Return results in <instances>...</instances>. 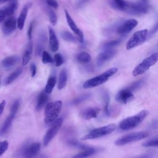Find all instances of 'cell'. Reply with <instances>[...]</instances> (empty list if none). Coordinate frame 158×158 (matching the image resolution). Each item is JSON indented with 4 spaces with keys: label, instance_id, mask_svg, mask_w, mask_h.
Returning <instances> with one entry per match:
<instances>
[{
    "label": "cell",
    "instance_id": "obj_1",
    "mask_svg": "<svg viewBox=\"0 0 158 158\" xmlns=\"http://www.w3.org/2000/svg\"><path fill=\"white\" fill-rule=\"evenodd\" d=\"M62 107L61 101H56L48 102L44 109V122L46 123H51L56 120L59 115Z\"/></svg>",
    "mask_w": 158,
    "mask_h": 158
},
{
    "label": "cell",
    "instance_id": "obj_2",
    "mask_svg": "<svg viewBox=\"0 0 158 158\" xmlns=\"http://www.w3.org/2000/svg\"><path fill=\"white\" fill-rule=\"evenodd\" d=\"M149 112L143 110L133 116L127 117L122 120L119 124V127L123 130L132 129L142 122L148 115Z\"/></svg>",
    "mask_w": 158,
    "mask_h": 158
},
{
    "label": "cell",
    "instance_id": "obj_3",
    "mask_svg": "<svg viewBox=\"0 0 158 158\" xmlns=\"http://www.w3.org/2000/svg\"><path fill=\"white\" fill-rule=\"evenodd\" d=\"M117 68L112 67L107 70L105 71L104 73H101L99 75L94 77L86 81L83 84V88L85 89L91 88L93 87L98 86L105 82H106L109 78L112 77L117 72Z\"/></svg>",
    "mask_w": 158,
    "mask_h": 158
},
{
    "label": "cell",
    "instance_id": "obj_4",
    "mask_svg": "<svg viewBox=\"0 0 158 158\" xmlns=\"http://www.w3.org/2000/svg\"><path fill=\"white\" fill-rule=\"evenodd\" d=\"M158 61V52H156L149 57L145 58L141 62L137 65L132 72V74L134 77L144 73L148 71L149 68L154 65Z\"/></svg>",
    "mask_w": 158,
    "mask_h": 158
},
{
    "label": "cell",
    "instance_id": "obj_5",
    "mask_svg": "<svg viewBox=\"0 0 158 158\" xmlns=\"http://www.w3.org/2000/svg\"><path fill=\"white\" fill-rule=\"evenodd\" d=\"M115 128H116V125L114 123H111L106 126L96 128L91 130L88 134L83 136L81 138V139L82 141H85L88 139H93L96 138H99L111 133L115 130Z\"/></svg>",
    "mask_w": 158,
    "mask_h": 158
},
{
    "label": "cell",
    "instance_id": "obj_6",
    "mask_svg": "<svg viewBox=\"0 0 158 158\" xmlns=\"http://www.w3.org/2000/svg\"><path fill=\"white\" fill-rule=\"evenodd\" d=\"M149 10L148 0H139L136 2H128L125 12L131 15H143Z\"/></svg>",
    "mask_w": 158,
    "mask_h": 158
},
{
    "label": "cell",
    "instance_id": "obj_7",
    "mask_svg": "<svg viewBox=\"0 0 158 158\" xmlns=\"http://www.w3.org/2000/svg\"><path fill=\"white\" fill-rule=\"evenodd\" d=\"M148 35V30L144 29L136 31L126 43V48L128 50L138 46L144 42Z\"/></svg>",
    "mask_w": 158,
    "mask_h": 158
},
{
    "label": "cell",
    "instance_id": "obj_8",
    "mask_svg": "<svg viewBox=\"0 0 158 158\" xmlns=\"http://www.w3.org/2000/svg\"><path fill=\"white\" fill-rule=\"evenodd\" d=\"M148 136V133L146 131H138L123 135L118 138L115 141V144L122 146L126 144L143 139Z\"/></svg>",
    "mask_w": 158,
    "mask_h": 158
},
{
    "label": "cell",
    "instance_id": "obj_9",
    "mask_svg": "<svg viewBox=\"0 0 158 158\" xmlns=\"http://www.w3.org/2000/svg\"><path fill=\"white\" fill-rule=\"evenodd\" d=\"M62 122L63 120L61 118L56 120L52 127L48 130L43 138V145L44 146H46L56 136L62 125Z\"/></svg>",
    "mask_w": 158,
    "mask_h": 158
},
{
    "label": "cell",
    "instance_id": "obj_10",
    "mask_svg": "<svg viewBox=\"0 0 158 158\" xmlns=\"http://www.w3.org/2000/svg\"><path fill=\"white\" fill-rule=\"evenodd\" d=\"M40 148V143L38 142H35L23 148L20 151V153L22 156L25 157H35L39 153Z\"/></svg>",
    "mask_w": 158,
    "mask_h": 158
},
{
    "label": "cell",
    "instance_id": "obj_11",
    "mask_svg": "<svg viewBox=\"0 0 158 158\" xmlns=\"http://www.w3.org/2000/svg\"><path fill=\"white\" fill-rule=\"evenodd\" d=\"M65 18H66L67 24L69 26L70 28L77 35L78 41L80 43H83L84 40V35H83V31L77 27L75 22L73 20V19L71 17V16L70 15V14H69L67 10H65Z\"/></svg>",
    "mask_w": 158,
    "mask_h": 158
},
{
    "label": "cell",
    "instance_id": "obj_12",
    "mask_svg": "<svg viewBox=\"0 0 158 158\" xmlns=\"http://www.w3.org/2000/svg\"><path fill=\"white\" fill-rule=\"evenodd\" d=\"M138 21L135 19H129L122 23L117 29V33L120 35H127L136 25Z\"/></svg>",
    "mask_w": 158,
    "mask_h": 158
},
{
    "label": "cell",
    "instance_id": "obj_13",
    "mask_svg": "<svg viewBox=\"0 0 158 158\" xmlns=\"http://www.w3.org/2000/svg\"><path fill=\"white\" fill-rule=\"evenodd\" d=\"M117 53V50L114 49H104L99 53L96 59V64L98 67L102 66L106 62L112 59Z\"/></svg>",
    "mask_w": 158,
    "mask_h": 158
},
{
    "label": "cell",
    "instance_id": "obj_14",
    "mask_svg": "<svg viewBox=\"0 0 158 158\" xmlns=\"http://www.w3.org/2000/svg\"><path fill=\"white\" fill-rule=\"evenodd\" d=\"M17 24V22L16 19L14 17H8L7 20H6L2 27V30L4 35H9L11 34L16 28Z\"/></svg>",
    "mask_w": 158,
    "mask_h": 158
},
{
    "label": "cell",
    "instance_id": "obj_15",
    "mask_svg": "<svg viewBox=\"0 0 158 158\" xmlns=\"http://www.w3.org/2000/svg\"><path fill=\"white\" fill-rule=\"evenodd\" d=\"M133 98L132 91L129 90L127 88L119 91L115 96V99L117 102L127 104Z\"/></svg>",
    "mask_w": 158,
    "mask_h": 158
},
{
    "label": "cell",
    "instance_id": "obj_16",
    "mask_svg": "<svg viewBox=\"0 0 158 158\" xmlns=\"http://www.w3.org/2000/svg\"><path fill=\"white\" fill-rule=\"evenodd\" d=\"M31 4L30 2H28L27 4H25L24 5V6L23 7L20 14L17 19V27L19 30H22L24 25H25V20L28 14V9H30V7H31Z\"/></svg>",
    "mask_w": 158,
    "mask_h": 158
},
{
    "label": "cell",
    "instance_id": "obj_17",
    "mask_svg": "<svg viewBox=\"0 0 158 158\" xmlns=\"http://www.w3.org/2000/svg\"><path fill=\"white\" fill-rule=\"evenodd\" d=\"M100 112L98 107H88L82 110L81 112V117L85 120H89L96 118Z\"/></svg>",
    "mask_w": 158,
    "mask_h": 158
},
{
    "label": "cell",
    "instance_id": "obj_18",
    "mask_svg": "<svg viewBox=\"0 0 158 158\" xmlns=\"http://www.w3.org/2000/svg\"><path fill=\"white\" fill-rule=\"evenodd\" d=\"M48 32L50 48L53 52L57 51L59 49V41L56 37L55 32L51 27H48Z\"/></svg>",
    "mask_w": 158,
    "mask_h": 158
},
{
    "label": "cell",
    "instance_id": "obj_19",
    "mask_svg": "<svg viewBox=\"0 0 158 158\" xmlns=\"http://www.w3.org/2000/svg\"><path fill=\"white\" fill-rule=\"evenodd\" d=\"M128 2L125 0H108V3L112 9L122 12H125Z\"/></svg>",
    "mask_w": 158,
    "mask_h": 158
},
{
    "label": "cell",
    "instance_id": "obj_20",
    "mask_svg": "<svg viewBox=\"0 0 158 158\" xmlns=\"http://www.w3.org/2000/svg\"><path fill=\"white\" fill-rule=\"evenodd\" d=\"M14 114H12L11 113H10L9 115L6 118V120H4V123H2L1 127L0 128V135H4L10 128L12 122L15 117Z\"/></svg>",
    "mask_w": 158,
    "mask_h": 158
},
{
    "label": "cell",
    "instance_id": "obj_21",
    "mask_svg": "<svg viewBox=\"0 0 158 158\" xmlns=\"http://www.w3.org/2000/svg\"><path fill=\"white\" fill-rule=\"evenodd\" d=\"M19 60V57L17 56H10L5 57L2 61V66L5 68H10L14 66Z\"/></svg>",
    "mask_w": 158,
    "mask_h": 158
},
{
    "label": "cell",
    "instance_id": "obj_22",
    "mask_svg": "<svg viewBox=\"0 0 158 158\" xmlns=\"http://www.w3.org/2000/svg\"><path fill=\"white\" fill-rule=\"evenodd\" d=\"M99 151L98 149L93 148V147H90L88 146L86 149H83L82 152L78 153V154H76L75 156H73V157H86L91 156L94 154H96L98 151Z\"/></svg>",
    "mask_w": 158,
    "mask_h": 158
},
{
    "label": "cell",
    "instance_id": "obj_23",
    "mask_svg": "<svg viewBox=\"0 0 158 158\" xmlns=\"http://www.w3.org/2000/svg\"><path fill=\"white\" fill-rule=\"evenodd\" d=\"M67 80V72L65 69H63L60 72L59 76L58 83H57V88L59 89H62L65 86Z\"/></svg>",
    "mask_w": 158,
    "mask_h": 158
},
{
    "label": "cell",
    "instance_id": "obj_24",
    "mask_svg": "<svg viewBox=\"0 0 158 158\" xmlns=\"http://www.w3.org/2000/svg\"><path fill=\"white\" fill-rule=\"evenodd\" d=\"M18 7V3L15 1H13L9 4L7 6L3 8L7 17H12Z\"/></svg>",
    "mask_w": 158,
    "mask_h": 158
},
{
    "label": "cell",
    "instance_id": "obj_25",
    "mask_svg": "<svg viewBox=\"0 0 158 158\" xmlns=\"http://www.w3.org/2000/svg\"><path fill=\"white\" fill-rule=\"evenodd\" d=\"M101 96H102V98L104 101V112H105L106 115H109L110 114V109L109 107V101H110L109 94L106 90H102L101 92Z\"/></svg>",
    "mask_w": 158,
    "mask_h": 158
},
{
    "label": "cell",
    "instance_id": "obj_26",
    "mask_svg": "<svg viewBox=\"0 0 158 158\" xmlns=\"http://www.w3.org/2000/svg\"><path fill=\"white\" fill-rule=\"evenodd\" d=\"M48 93H46L45 91H42L40 93L38 97V100H37V103H36V110H40L46 104V102L48 101Z\"/></svg>",
    "mask_w": 158,
    "mask_h": 158
},
{
    "label": "cell",
    "instance_id": "obj_27",
    "mask_svg": "<svg viewBox=\"0 0 158 158\" xmlns=\"http://www.w3.org/2000/svg\"><path fill=\"white\" fill-rule=\"evenodd\" d=\"M46 34L42 32L40 35L39 42L38 43V45L36 46V54L38 56H40L41 54H43L42 52H43V50L44 48V44L46 42Z\"/></svg>",
    "mask_w": 158,
    "mask_h": 158
},
{
    "label": "cell",
    "instance_id": "obj_28",
    "mask_svg": "<svg viewBox=\"0 0 158 158\" xmlns=\"http://www.w3.org/2000/svg\"><path fill=\"white\" fill-rule=\"evenodd\" d=\"M32 52V43L30 42L28 43L27 49L24 52L23 58H22V65H27L31 59V54Z\"/></svg>",
    "mask_w": 158,
    "mask_h": 158
},
{
    "label": "cell",
    "instance_id": "obj_29",
    "mask_svg": "<svg viewBox=\"0 0 158 158\" xmlns=\"http://www.w3.org/2000/svg\"><path fill=\"white\" fill-rule=\"evenodd\" d=\"M77 59L80 64H87L91 59V56L86 52H81L78 53L77 56Z\"/></svg>",
    "mask_w": 158,
    "mask_h": 158
},
{
    "label": "cell",
    "instance_id": "obj_30",
    "mask_svg": "<svg viewBox=\"0 0 158 158\" xmlns=\"http://www.w3.org/2000/svg\"><path fill=\"white\" fill-rule=\"evenodd\" d=\"M56 83V78L55 76H51L49 78L47 83L46 85L45 88H44V91L48 93L49 94L52 92L54 87L55 86Z\"/></svg>",
    "mask_w": 158,
    "mask_h": 158
},
{
    "label": "cell",
    "instance_id": "obj_31",
    "mask_svg": "<svg viewBox=\"0 0 158 158\" xmlns=\"http://www.w3.org/2000/svg\"><path fill=\"white\" fill-rule=\"evenodd\" d=\"M22 68L19 67L17 69H16L15 70H14L12 73H11L8 77L7 78L6 80V84L8 85L11 83L12 82H13L22 72Z\"/></svg>",
    "mask_w": 158,
    "mask_h": 158
},
{
    "label": "cell",
    "instance_id": "obj_32",
    "mask_svg": "<svg viewBox=\"0 0 158 158\" xmlns=\"http://www.w3.org/2000/svg\"><path fill=\"white\" fill-rule=\"evenodd\" d=\"M61 36L63 40L69 42L75 43L78 40L77 38L70 32L67 31H64L61 33Z\"/></svg>",
    "mask_w": 158,
    "mask_h": 158
},
{
    "label": "cell",
    "instance_id": "obj_33",
    "mask_svg": "<svg viewBox=\"0 0 158 158\" xmlns=\"http://www.w3.org/2000/svg\"><path fill=\"white\" fill-rule=\"evenodd\" d=\"M122 41V38L119 39H116L114 40H111L106 42L105 43L103 44L102 45V48L104 49H112L114 47L118 45Z\"/></svg>",
    "mask_w": 158,
    "mask_h": 158
},
{
    "label": "cell",
    "instance_id": "obj_34",
    "mask_svg": "<svg viewBox=\"0 0 158 158\" xmlns=\"http://www.w3.org/2000/svg\"><path fill=\"white\" fill-rule=\"evenodd\" d=\"M91 97V94L89 93H85V94H83L80 96H79L78 97L76 98L75 99H74L72 101V104H74V105H77V104H79L81 102H83V101L88 99L89 98Z\"/></svg>",
    "mask_w": 158,
    "mask_h": 158
},
{
    "label": "cell",
    "instance_id": "obj_35",
    "mask_svg": "<svg viewBox=\"0 0 158 158\" xmlns=\"http://www.w3.org/2000/svg\"><path fill=\"white\" fill-rule=\"evenodd\" d=\"M144 81H145L144 79L139 80H138L136 81H135L132 84H131L129 86L127 87V88L129 90L131 91H135V90L140 88L143 85V84L144 83Z\"/></svg>",
    "mask_w": 158,
    "mask_h": 158
},
{
    "label": "cell",
    "instance_id": "obj_36",
    "mask_svg": "<svg viewBox=\"0 0 158 158\" xmlns=\"http://www.w3.org/2000/svg\"><path fill=\"white\" fill-rule=\"evenodd\" d=\"M47 12L48 14L50 23L52 24V25L55 26L56 25L57 21V15H56V13L52 9H48Z\"/></svg>",
    "mask_w": 158,
    "mask_h": 158
},
{
    "label": "cell",
    "instance_id": "obj_37",
    "mask_svg": "<svg viewBox=\"0 0 158 158\" xmlns=\"http://www.w3.org/2000/svg\"><path fill=\"white\" fill-rule=\"evenodd\" d=\"M144 147H158V136L153 138L144 142L143 144Z\"/></svg>",
    "mask_w": 158,
    "mask_h": 158
},
{
    "label": "cell",
    "instance_id": "obj_38",
    "mask_svg": "<svg viewBox=\"0 0 158 158\" xmlns=\"http://www.w3.org/2000/svg\"><path fill=\"white\" fill-rule=\"evenodd\" d=\"M42 62L44 64L52 63L53 62V59L51 55L47 52L44 51L42 54Z\"/></svg>",
    "mask_w": 158,
    "mask_h": 158
},
{
    "label": "cell",
    "instance_id": "obj_39",
    "mask_svg": "<svg viewBox=\"0 0 158 158\" xmlns=\"http://www.w3.org/2000/svg\"><path fill=\"white\" fill-rule=\"evenodd\" d=\"M9 143L7 140L0 141V156L2 155L8 149Z\"/></svg>",
    "mask_w": 158,
    "mask_h": 158
},
{
    "label": "cell",
    "instance_id": "obj_40",
    "mask_svg": "<svg viewBox=\"0 0 158 158\" xmlns=\"http://www.w3.org/2000/svg\"><path fill=\"white\" fill-rule=\"evenodd\" d=\"M19 106H20V101L19 99H17L14 102V103L11 106L10 113L15 115L19 108Z\"/></svg>",
    "mask_w": 158,
    "mask_h": 158
},
{
    "label": "cell",
    "instance_id": "obj_41",
    "mask_svg": "<svg viewBox=\"0 0 158 158\" xmlns=\"http://www.w3.org/2000/svg\"><path fill=\"white\" fill-rule=\"evenodd\" d=\"M54 60H55V63H56V67H59L64 62V59L62 56L59 54V53H57L55 54L54 56Z\"/></svg>",
    "mask_w": 158,
    "mask_h": 158
},
{
    "label": "cell",
    "instance_id": "obj_42",
    "mask_svg": "<svg viewBox=\"0 0 158 158\" xmlns=\"http://www.w3.org/2000/svg\"><path fill=\"white\" fill-rule=\"evenodd\" d=\"M44 2L48 6L54 9H57L59 6L57 0H44Z\"/></svg>",
    "mask_w": 158,
    "mask_h": 158
},
{
    "label": "cell",
    "instance_id": "obj_43",
    "mask_svg": "<svg viewBox=\"0 0 158 158\" xmlns=\"http://www.w3.org/2000/svg\"><path fill=\"white\" fill-rule=\"evenodd\" d=\"M34 24H35V21H32L31 22V23L30 24L28 31H27V35H28V39L30 40L32 38V33H33V29L34 27Z\"/></svg>",
    "mask_w": 158,
    "mask_h": 158
},
{
    "label": "cell",
    "instance_id": "obj_44",
    "mask_svg": "<svg viewBox=\"0 0 158 158\" xmlns=\"http://www.w3.org/2000/svg\"><path fill=\"white\" fill-rule=\"evenodd\" d=\"M158 31V21L157 22V23L153 26V27L151 29L150 31L148 33V36H152L154 34H155L157 31Z\"/></svg>",
    "mask_w": 158,
    "mask_h": 158
},
{
    "label": "cell",
    "instance_id": "obj_45",
    "mask_svg": "<svg viewBox=\"0 0 158 158\" xmlns=\"http://www.w3.org/2000/svg\"><path fill=\"white\" fill-rule=\"evenodd\" d=\"M30 71H31V77H33L35 76L36 73V67L35 64L32 63L30 65Z\"/></svg>",
    "mask_w": 158,
    "mask_h": 158
},
{
    "label": "cell",
    "instance_id": "obj_46",
    "mask_svg": "<svg viewBox=\"0 0 158 158\" xmlns=\"http://www.w3.org/2000/svg\"><path fill=\"white\" fill-rule=\"evenodd\" d=\"M6 17H7V16H6V14L4 9H0V23L2 22Z\"/></svg>",
    "mask_w": 158,
    "mask_h": 158
},
{
    "label": "cell",
    "instance_id": "obj_47",
    "mask_svg": "<svg viewBox=\"0 0 158 158\" xmlns=\"http://www.w3.org/2000/svg\"><path fill=\"white\" fill-rule=\"evenodd\" d=\"M151 129H157L158 128V118L153 121L149 125Z\"/></svg>",
    "mask_w": 158,
    "mask_h": 158
},
{
    "label": "cell",
    "instance_id": "obj_48",
    "mask_svg": "<svg viewBox=\"0 0 158 158\" xmlns=\"http://www.w3.org/2000/svg\"><path fill=\"white\" fill-rule=\"evenodd\" d=\"M5 106H6V101L4 100H3L0 102V116L4 111Z\"/></svg>",
    "mask_w": 158,
    "mask_h": 158
},
{
    "label": "cell",
    "instance_id": "obj_49",
    "mask_svg": "<svg viewBox=\"0 0 158 158\" xmlns=\"http://www.w3.org/2000/svg\"><path fill=\"white\" fill-rule=\"evenodd\" d=\"M88 0H80L79 2H78V6H82L83 4H84Z\"/></svg>",
    "mask_w": 158,
    "mask_h": 158
},
{
    "label": "cell",
    "instance_id": "obj_50",
    "mask_svg": "<svg viewBox=\"0 0 158 158\" xmlns=\"http://www.w3.org/2000/svg\"><path fill=\"white\" fill-rule=\"evenodd\" d=\"M12 1V0H0V3L1 4H3V3H4V2H7V1Z\"/></svg>",
    "mask_w": 158,
    "mask_h": 158
},
{
    "label": "cell",
    "instance_id": "obj_51",
    "mask_svg": "<svg viewBox=\"0 0 158 158\" xmlns=\"http://www.w3.org/2000/svg\"><path fill=\"white\" fill-rule=\"evenodd\" d=\"M0 83H1V80H0Z\"/></svg>",
    "mask_w": 158,
    "mask_h": 158
}]
</instances>
